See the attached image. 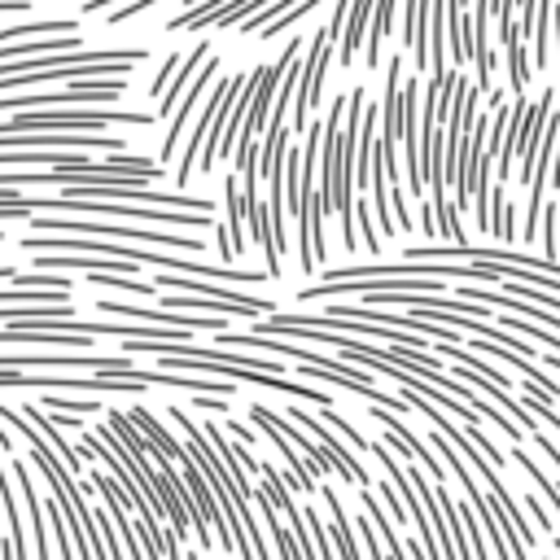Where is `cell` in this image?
I'll use <instances>...</instances> for the list:
<instances>
[{
    "label": "cell",
    "mask_w": 560,
    "mask_h": 560,
    "mask_svg": "<svg viewBox=\"0 0 560 560\" xmlns=\"http://www.w3.org/2000/svg\"><path fill=\"white\" fill-rule=\"evenodd\" d=\"M35 232H57V236H118V241H140V245H175L188 254H201L206 241L201 236H175V232H153V228H131V223H96V219H35ZM31 232V236H35Z\"/></svg>",
    "instance_id": "obj_1"
},
{
    "label": "cell",
    "mask_w": 560,
    "mask_h": 560,
    "mask_svg": "<svg viewBox=\"0 0 560 560\" xmlns=\"http://www.w3.org/2000/svg\"><path fill=\"white\" fill-rule=\"evenodd\" d=\"M127 92V79H83V83H70L61 92H35V96H0V114L4 109H18V105H114L118 96Z\"/></svg>",
    "instance_id": "obj_2"
},
{
    "label": "cell",
    "mask_w": 560,
    "mask_h": 560,
    "mask_svg": "<svg viewBox=\"0 0 560 560\" xmlns=\"http://www.w3.org/2000/svg\"><path fill=\"white\" fill-rule=\"evenodd\" d=\"M289 420L293 424H302L319 446H324V455H328V464H332V472L341 477V481H354L359 490H368L372 486V477H368V468L359 464V455H350V446L324 424V420H315V411H302V407H289Z\"/></svg>",
    "instance_id": "obj_3"
},
{
    "label": "cell",
    "mask_w": 560,
    "mask_h": 560,
    "mask_svg": "<svg viewBox=\"0 0 560 560\" xmlns=\"http://www.w3.org/2000/svg\"><path fill=\"white\" fill-rule=\"evenodd\" d=\"M101 315H131V319H149L153 328H184V332H223V315H175V311H158V306H140V302H118V298H96Z\"/></svg>",
    "instance_id": "obj_4"
},
{
    "label": "cell",
    "mask_w": 560,
    "mask_h": 560,
    "mask_svg": "<svg viewBox=\"0 0 560 560\" xmlns=\"http://www.w3.org/2000/svg\"><path fill=\"white\" fill-rule=\"evenodd\" d=\"M372 420L385 429V446L394 451V455H411L429 477H433V486H442V477H446V464H438V455L407 429V420L402 416H394V411H385V407H372Z\"/></svg>",
    "instance_id": "obj_5"
},
{
    "label": "cell",
    "mask_w": 560,
    "mask_h": 560,
    "mask_svg": "<svg viewBox=\"0 0 560 560\" xmlns=\"http://www.w3.org/2000/svg\"><path fill=\"white\" fill-rule=\"evenodd\" d=\"M249 416L258 420V429L271 438V446L280 451V459H284V468H289V481H293V490H302V494H315L319 490V477L311 472V464L302 459V451L280 433V424H276V411H267L262 402H249Z\"/></svg>",
    "instance_id": "obj_6"
},
{
    "label": "cell",
    "mask_w": 560,
    "mask_h": 560,
    "mask_svg": "<svg viewBox=\"0 0 560 560\" xmlns=\"http://www.w3.org/2000/svg\"><path fill=\"white\" fill-rule=\"evenodd\" d=\"M499 0H472V18H468V57H472V74H477V92L490 96L494 83H490V70H494V52H490V9Z\"/></svg>",
    "instance_id": "obj_7"
},
{
    "label": "cell",
    "mask_w": 560,
    "mask_h": 560,
    "mask_svg": "<svg viewBox=\"0 0 560 560\" xmlns=\"http://www.w3.org/2000/svg\"><path fill=\"white\" fill-rule=\"evenodd\" d=\"M315 494H319L324 508H328V538H332L337 560H363V547H359V534H350V516H346L341 494H337L332 486H319Z\"/></svg>",
    "instance_id": "obj_8"
},
{
    "label": "cell",
    "mask_w": 560,
    "mask_h": 560,
    "mask_svg": "<svg viewBox=\"0 0 560 560\" xmlns=\"http://www.w3.org/2000/svg\"><path fill=\"white\" fill-rule=\"evenodd\" d=\"M210 74H214V57L197 70V79L188 83V92H184V101L175 105V118H171V127H166V136H162V162H171L175 158V144H179V131H184V122L192 118V109H197V101H201V92L210 88Z\"/></svg>",
    "instance_id": "obj_9"
},
{
    "label": "cell",
    "mask_w": 560,
    "mask_h": 560,
    "mask_svg": "<svg viewBox=\"0 0 560 560\" xmlns=\"http://www.w3.org/2000/svg\"><path fill=\"white\" fill-rule=\"evenodd\" d=\"M499 39H503V48H508V92L512 96H525V88H529V57H525V35H521V26L516 22H503L499 26Z\"/></svg>",
    "instance_id": "obj_10"
},
{
    "label": "cell",
    "mask_w": 560,
    "mask_h": 560,
    "mask_svg": "<svg viewBox=\"0 0 560 560\" xmlns=\"http://www.w3.org/2000/svg\"><path fill=\"white\" fill-rule=\"evenodd\" d=\"M22 416H31V420H35V429H39V438H44V442L52 446V455H57V459L66 464V472H70V477H79V468H83V459H88V455H83L79 446H70V442L61 438V424H57L52 416H44V411H35V402H26V407H22Z\"/></svg>",
    "instance_id": "obj_11"
},
{
    "label": "cell",
    "mask_w": 560,
    "mask_h": 560,
    "mask_svg": "<svg viewBox=\"0 0 560 560\" xmlns=\"http://www.w3.org/2000/svg\"><path fill=\"white\" fill-rule=\"evenodd\" d=\"M127 420H131V424H136V433H140L144 442H153V446H158V451H162L171 464H179V459L188 455V451H184V446H179V442L166 433V424H162V420H158L149 407H140V402H136V407H127Z\"/></svg>",
    "instance_id": "obj_12"
},
{
    "label": "cell",
    "mask_w": 560,
    "mask_h": 560,
    "mask_svg": "<svg viewBox=\"0 0 560 560\" xmlns=\"http://www.w3.org/2000/svg\"><path fill=\"white\" fill-rule=\"evenodd\" d=\"M368 18H372V0H350V13H346V31H341V66L350 70V61H354V52L363 48V39H368Z\"/></svg>",
    "instance_id": "obj_13"
},
{
    "label": "cell",
    "mask_w": 560,
    "mask_h": 560,
    "mask_svg": "<svg viewBox=\"0 0 560 560\" xmlns=\"http://www.w3.org/2000/svg\"><path fill=\"white\" fill-rule=\"evenodd\" d=\"M394 9H398V0H372V22H368V39H363L372 70L381 66V44H385V35L394 26Z\"/></svg>",
    "instance_id": "obj_14"
},
{
    "label": "cell",
    "mask_w": 560,
    "mask_h": 560,
    "mask_svg": "<svg viewBox=\"0 0 560 560\" xmlns=\"http://www.w3.org/2000/svg\"><path fill=\"white\" fill-rule=\"evenodd\" d=\"M490 236H494V241H503V245H512V241L521 236V228H516V206L508 201V192H503V188H494V192H490Z\"/></svg>",
    "instance_id": "obj_15"
},
{
    "label": "cell",
    "mask_w": 560,
    "mask_h": 560,
    "mask_svg": "<svg viewBox=\"0 0 560 560\" xmlns=\"http://www.w3.org/2000/svg\"><path fill=\"white\" fill-rule=\"evenodd\" d=\"M223 192H228V245H232V254H236V249H245V232H241L245 206H241V188H236V175H228Z\"/></svg>",
    "instance_id": "obj_16"
},
{
    "label": "cell",
    "mask_w": 560,
    "mask_h": 560,
    "mask_svg": "<svg viewBox=\"0 0 560 560\" xmlns=\"http://www.w3.org/2000/svg\"><path fill=\"white\" fill-rule=\"evenodd\" d=\"M512 459H516V464H521V472H525V477H529V481H534V486H538V490L551 499V508H556V516H560V481H551V477H547V472L534 464V455H525L521 446L512 451Z\"/></svg>",
    "instance_id": "obj_17"
},
{
    "label": "cell",
    "mask_w": 560,
    "mask_h": 560,
    "mask_svg": "<svg viewBox=\"0 0 560 560\" xmlns=\"http://www.w3.org/2000/svg\"><path fill=\"white\" fill-rule=\"evenodd\" d=\"M44 407H48L52 416H96V411H101L96 398H61V394H48Z\"/></svg>",
    "instance_id": "obj_18"
},
{
    "label": "cell",
    "mask_w": 560,
    "mask_h": 560,
    "mask_svg": "<svg viewBox=\"0 0 560 560\" xmlns=\"http://www.w3.org/2000/svg\"><path fill=\"white\" fill-rule=\"evenodd\" d=\"M354 232L363 236V245L372 249V254H381L385 245H381V236H376V219H372V206L368 201H354Z\"/></svg>",
    "instance_id": "obj_19"
},
{
    "label": "cell",
    "mask_w": 560,
    "mask_h": 560,
    "mask_svg": "<svg viewBox=\"0 0 560 560\" xmlns=\"http://www.w3.org/2000/svg\"><path fill=\"white\" fill-rule=\"evenodd\" d=\"M319 420H328V424H332V433H337L346 446H354V451H368V446H372V442H368V438H363V433H359V429H354L346 416H337L332 407H324V416H319Z\"/></svg>",
    "instance_id": "obj_20"
},
{
    "label": "cell",
    "mask_w": 560,
    "mask_h": 560,
    "mask_svg": "<svg viewBox=\"0 0 560 560\" xmlns=\"http://www.w3.org/2000/svg\"><path fill=\"white\" fill-rule=\"evenodd\" d=\"M153 4H162V0H131V4H122V9H114V13H109V26H118V22H127V18H136V13H144V9H153Z\"/></svg>",
    "instance_id": "obj_21"
},
{
    "label": "cell",
    "mask_w": 560,
    "mask_h": 560,
    "mask_svg": "<svg viewBox=\"0 0 560 560\" xmlns=\"http://www.w3.org/2000/svg\"><path fill=\"white\" fill-rule=\"evenodd\" d=\"M192 407H197V411H214V416H228V411H232L228 398H210V394H192Z\"/></svg>",
    "instance_id": "obj_22"
},
{
    "label": "cell",
    "mask_w": 560,
    "mask_h": 560,
    "mask_svg": "<svg viewBox=\"0 0 560 560\" xmlns=\"http://www.w3.org/2000/svg\"><path fill=\"white\" fill-rule=\"evenodd\" d=\"M420 232H424V236H438V214H433L429 201H420Z\"/></svg>",
    "instance_id": "obj_23"
},
{
    "label": "cell",
    "mask_w": 560,
    "mask_h": 560,
    "mask_svg": "<svg viewBox=\"0 0 560 560\" xmlns=\"http://www.w3.org/2000/svg\"><path fill=\"white\" fill-rule=\"evenodd\" d=\"M551 35H556V48H560V0L551 4Z\"/></svg>",
    "instance_id": "obj_24"
},
{
    "label": "cell",
    "mask_w": 560,
    "mask_h": 560,
    "mask_svg": "<svg viewBox=\"0 0 560 560\" xmlns=\"http://www.w3.org/2000/svg\"><path fill=\"white\" fill-rule=\"evenodd\" d=\"M109 4H118V0H83V13H101V9H109Z\"/></svg>",
    "instance_id": "obj_25"
},
{
    "label": "cell",
    "mask_w": 560,
    "mask_h": 560,
    "mask_svg": "<svg viewBox=\"0 0 560 560\" xmlns=\"http://www.w3.org/2000/svg\"><path fill=\"white\" fill-rule=\"evenodd\" d=\"M0 451H4V455H13V438L4 433V424H0Z\"/></svg>",
    "instance_id": "obj_26"
},
{
    "label": "cell",
    "mask_w": 560,
    "mask_h": 560,
    "mask_svg": "<svg viewBox=\"0 0 560 560\" xmlns=\"http://www.w3.org/2000/svg\"><path fill=\"white\" fill-rule=\"evenodd\" d=\"M556 560H560V538H556Z\"/></svg>",
    "instance_id": "obj_27"
},
{
    "label": "cell",
    "mask_w": 560,
    "mask_h": 560,
    "mask_svg": "<svg viewBox=\"0 0 560 560\" xmlns=\"http://www.w3.org/2000/svg\"><path fill=\"white\" fill-rule=\"evenodd\" d=\"M556 232H560V223H556Z\"/></svg>",
    "instance_id": "obj_28"
}]
</instances>
